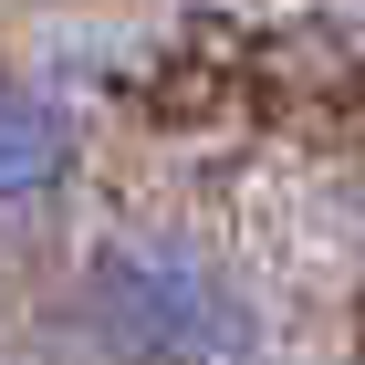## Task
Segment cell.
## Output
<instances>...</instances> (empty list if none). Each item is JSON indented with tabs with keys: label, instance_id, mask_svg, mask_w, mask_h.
Here are the masks:
<instances>
[{
	"label": "cell",
	"instance_id": "obj_1",
	"mask_svg": "<svg viewBox=\"0 0 365 365\" xmlns=\"http://www.w3.org/2000/svg\"><path fill=\"white\" fill-rule=\"evenodd\" d=\"M63 324L94 365H261V303L188 230H115L73 261Z\"/></svg>",
	"mask_w": 365,
	"mask_h": 365
},
{
	"label": "cell",
	"instance_id": "obj_2",
	"mask_svg": "<svg viewBox=\"0 0 365 365\" xmlns=\"http://www.w3.org/2000/svg\"><path fill=\"white\" fill-rule=\"evenodd\" d=\"M73 157H84V136H73L63 94L0 73V209H42V198H63V188H73Z\"/></svg>",
	"mask_w": 365,
	"mask_h": 365
}]
</instances>
